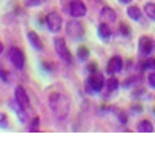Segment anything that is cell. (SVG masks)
I'll return each instance as SVG.
<instances>
[{"mask_svg": "<svg viewBox=\"0 0 155 150\" xmlns=\"http://www.w3.org/2000/svg\"><path fill=\"white\" fill-rule=\"evenodd\" d=\"M153 41L149 38V37H141L139 38V43H138V51L141 55H149L153 49Z\"/></svg>", "mask_w": 155, "mask_h": 150, "instance_id": "obj_9", "label": "cell"}, {"mask_svg": "<svg viewBox=\"0 0 155 150\" xmlns=\"http://www.w3.org/2000/svg\"><path fill=\"white\" fill-rule=\"evenodd\" d=\"M45 2L46 0H24L25 6H40V5H43Z\"/></svg>", "mask_w": 155, "mask_h": 150, "instance_id": "obj_21", "label": "cell"}, {"mask_svg": "<svg viewBox=\"0 0 155 150\" xmlns=\"http://www.w3.org/2000/svg\"><path fill=\"white\" fill-rule=\"evenodd\" d=\"M51 108L52 111L55 112V116L63 119L67 117V114L70 111V104H68V99L63 96V95H59V93H54L51 96Z\"/></svg>", "mask_w": 155, "mask_h": 150, "instance_id": "obj_1", "label": "cell"}, {"mask_svg": "<svg viewBox=\"0 0 155 150\" xmlns=\"http://www.w3.org/2000/svg\"><path fill=\"white\" fill-rule=\"evenodd\" d=\"M149 68H153L155 70V59L153 60H149Z\"/></svg>", "mask_w": 155, "mask_h": 150, "instance_id": "obj_27", "label": "cell"}, {"mask_svg": "<svg viewBox=\"0 0 155 150\" xmlns=\"http://www.w3.org/2000/svg\"><path fill=\"white\" fill-rule=\"evenodd\" d=\"M46 24H48L49 30L54 32V33H57L60 30V27H62V18H60V14L55 13V11L49 13L48 18H46Z\"/></svg>", "mask_w": 155, "mask_h": 150, "instance_id": "obj_6", "label": "cell"}, {"mask_svg": "<svg viewBox=\"0 0 155 150\" xmlns=\"http://www.w3.org/2000/svg\"><path fill=\"white\" fill-rule=\"evenodd\" d=\"M103 85H104L103 76L98 74V73L92 74L90 77H87V79H86V90H87L89 95H94V93H97V92H101Z\"/></svg>", "mask_w": 155, "mask_h": 150, "instance_id": "obj_3", "label": "cell"}, {"mask_svg": "<svg viewBox=\"0 0 155 150\" xmlns=\"http://www.w3.org/2000/svg\"><path fill=\"white\" fill-rule=\"evenodd\" d=\"M67 33L71 38H81L84 35V27H82L81 22H78V21H70L67 24Z\"/></svg>", "mask_w": 155, "mask_h": 150, "instance_id": "obj_7", "label": "cell"}, {"mask_svg": "<svg viewBox=\"0 0 155 150\" xmlns=\"http://www.w3.org/2000/svg\"><path fill=\"white\" fill-rule=\"evenodd\" d=\"M100 18H101L103 22L111 24V22H114V21H116L117 14H116V11L112 10V8H109V6H104V8H101V11H100Z\"/></svg>", "mask_w": 155, "mask_h": 150, "instance_id": "obj_11", "label": "cell"}, {"mask_svg": "<svg viewBox=\"0 0 155 150\" xmlns=\"http://www.w3.org/2000/svg\"><path fill=\"white\" fill-rule=\"evenodd\" d=\"M87 8L82 0H70V14L73 18H82L86 16Z\"/></svg>", "mask_w": 155, "mask_h": 150, "instance_id": "obj_5", "label": "cell"}, {"mask_svg": "<svg viewBox=\"0 0 155 150\" xmlns=\"http://www.w3.org/2000/svg\"><path fill=\"white\" fill-rule=\"evenodd\" d=\"M8 59L11 62V65L18 68V70H22L24 65H25V57H24V52L21 51L19 47H10L8 51Z\"/></svg>", "mask_w": 155, "mask_h": 150, "instance_id": "obj_4", "label": "cell"}, {"mask_svg": "<svg viewBox=\"0 0 155 150\" xmlns=\"http://www.w3.org/2000/svg\"><path fill=\"white\" fill-rule=\"evenodd\" d=\"M120 3H124V5H127V3H131V0H119Z\"/></svg>", "mask_w": 155, "mask_h": 150, "instance_id": "obj_28", "label": "cell"}, {"mask_svg": "<svg viewBox=\"0 0 155 150\" xmlns=\"http://www.w3.org/2000/svg\"><path fill=\"white\" fill-rule=\"evenodd\" d=\"M136 128H138V131H143V133H152L153 131V125L149 120H141Z\"/></svg>", "mask_w": 155, "mask_h": 150, "instance_id": "obj_14", "label": "cell"}, {"mask_svg": "<svg viewBox=\"0 0 155 150\" xmlns=\"http://www.w3.org/2000/svg\"><path fill=\"white\" fill-rule=\"evenodd\" d=\"M54 47H55L57 55L60 57V60L68 63V65H71V63H73V57H71V54H70L68 47L65 44V40H63V38H55L54 40Z\"/></svg>", "mask_w": 155, "mask_h": 150, "instance_id": "obj_2", "label": "cell"}, {"mask_svg": "<svg viewBox=\"0 0 155 150\" xmlns=\"http://www.w3.org/2000/svg\"><path fill=\"white\" fill-rule=\"evenodd\" d=\"M127 14H128L130 19H133V21H139L141 19V10L138 8V6H130V8L127 10Z\"/></svg>", "mask_w": 155, "mask_h": 150, "instance_id": "obj_15", "label": "cell"}, {"mask_svg": "<svg viewBox=\"0 0 155 150\" xmlns=\"http://www.w3.org/2000/svg\"><path fill=\"white\" fill-rule=\"evenodd\" d=\"M27 38H29V41H30V44L37 49V51H41L43 49V43H41V40H40V37L35 32H29L27 33Z\"/></svg>", "mask_w": 155, "mask_h": 150, "instance_id": "obj_12", "label": "cell"}, {"mask_svg": "<svg viewBox=\"0 0 155 150\" xmlns=\"http://www.w3.org/2000/svg\"><path fill=\"white\" fill-rule=\"evenodd\" d=\"M29 130H30V131H33V133L40 130V119H38V117H33L32 123L29 125Z\"/></svg>", "mask_w": 155, "mask_h": 150, "instance_id": "obj_20", "label": "cell"}, {"mask_svg": "<svg viewBox=\"0 0 155 150\" xmlns=\"http://www.w3.org/2000/svg\"><path fill=\"white\" fill-rule=\"evenodd\" d=\"M0 128H8V122H6V117L3 114H0Z\"/></svg>", "mask_w": 155, "mask_h": 150, "instance_id": "obj_22", "label": "cell"}, {"mask_svg": "<svg viewBox=\"0 0 155 150\" xmlns=\"http://www.w3.org/2000/svg\"><path fill=\"white\" fill-rule=\"evenodd\" d=\"M120 33L122 35H128V27H127L125 24H120Z\"/></svg>", "mask_w": 155, "mask_h": 150, "instance_id": "obj_26", "label": "cell"}, {"mask_svg": "<svg viewBox=\"0 0 155 150\" xmlns=\"http://www.w3.org/2000/svg\"><path fill=\"white\" fill-rule=\"evenodd\" d=\"M122 65H124V62H122V59H120L119 55L111 57L109 62H108V73H109V74L119 73V71L122 70Z\"/></svg>", "mask_w": 155, "mask_h": 150, "instance_id": "obj_10", "label": "cell"}, {"mask_svg": "<svg viewBox=\"0 0 155 150\" xmlns=\"http://www.w3.org/2000/svg\"><path fill=\"white\" fill-rule=\"evenodd\" d=\"M89 55H90V52H89V49L86 46L78 47V59H79L81 62H86L89 59Z\"/></svg>", "mask_w": 155, "mask_h": 150, "instance_id": "obj_16", "label": "cell"}, {"mask_svg": "<svg viewBox=\"0 0 155 150\" xmlns=\"http://www.w3.org/2000/svg\"><path fill=\"white\" fill-rule=\"evenodd\" d=\"M13 109L16 111V114H18V117H19V122L21 123H25V119H27V116H25V112L22 111L24 108L21 104H18V108H16V104H13Z\"/></svg>", "mask_w": 155, "mask_h": 150, "instance_id": "obj_17", "label": "cell"}, {"mask_svg": "<svg viewBox=\"0 0 155 150\" xmlns=\"http://www.w3.org/2000/svg\"><path fill=\"white\" fill-rule=\"evenodd\" d=\"M87 70H89V73H95L97 71V62H90L87 65Z\"/></svg>", "mask_w": 155, "mask_h": 150, "instance_id": "obj_23", "label": "cell"}, {"mask_svg": "<svg viewBox=\"0 0 155 150\" xmlns=\"http://www.w3.org/2000/svg\"><path fill=\"white\" fill-rule=\"evenodd\" d=\"M98 37H100L103 41H106V40L111 38V28H109V25L106 22L100 24V27H98Z\"/></svg>", "mask_w": 155, "mask_h": 150, "instance_id": "obj_13", "label": "cell"}, {"mask_svg": "<svg viewBox=\"0 0 155 150\" xmlns=\"http://www.w3.org/2000/svg\"><path fill=\"white\" fill-rule=\"evenodd\" d=\"M149 84H150V87L155 89V73H150L149 74Z\"/></svg>", "mask_w": 155, "mask_h": 150, "instance_id": "obj_25", "label": "cell"}, {"mask_svg": "<svg viewBox=\"0 0 155 150\" xmlns=\"http://www.w3.org/2000/svg\"><path fill=\"white\" fill-rule=\"evenodd\" d=\"M144 13H146L150 19H155V3H146Z\"/></svg>", "mask_w": 155, "mask_h": 150, "instance_id": "obj_18", "label": "cell"}, {"mask_svg": "<svg viewBox=\"0 0 155 150\" xmlns=\"http://www.w3.org/2000/svg\"><path fill=\"white\" fill-rule=\"evenodd\" d=\"M0 77H2L3 82H10V81H8V73H6V71H3V68H0Z\"/></svg>", "mask_w": 155, "mask_h": 150, "instance_id": "obj_24", "label": "cell"}, {"mask_svg": "<svg viewBox=\"0 0 155 150\" xmlns=\"http://www.w3.org/2000/svg\"><path fill=\"white\" fill-rule=\"evenodd\" d=\"M2 51H3V44L0 43V54H2Z\"/></svg>", "mask_w": 155, "mask_h": 150, "instance_id": "obj_29", "label": "cell"}, {"mask_svg": "<svg viewBox=\"0 0 155 150\" xmlns=\"http://www.w3.org/2000/svg\"><path fill=\"white\" fill-rule=\"evenodd\" d=\"M117 87H119V81L116 79V77H111V79L106 81V89H108V92H114Z\"/></svg>", "mask_w": 155, "mask_h": 150, "instance_id": "obj_19", "label": "cell"}, {"mask_svg": "<svg viewBox=\"0 0 155 150\" xmlns=\"http://www.w3.org/2000/svg\"><path fill=\"white\" fill-rule=\"evenodd\" d=\"M15 99H16V103L21 104L24 109H27L29 104H30L29 95H27V92L24 90V87H21V85H18V87L15 89Z\"/></svg>", "mask_w": 155, "mask_h": 150, "instance_id": "obj_8", "label": "cell"}]
</instances>
